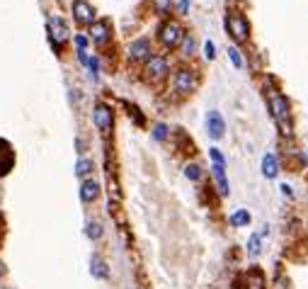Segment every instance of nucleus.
Returning a JSON list of instances; mask_svg holds the SVG:
<instances>
[{"label": "nucleus", "mask_w": 308, "mask_h": 289, "mask_svg": "<svg viewBox=\"0 0 308 289\" xmlns=\"http://www.w3.org/2000/svg\"><path fill=\"white\" fill-rule=\"evenodd\" d=\"M12 168H15V148L10 146V141L0 139V178H5Z\"/></svg>", "instance_id": "nucleus-5"}, {"label": "nucleus", "mask_w": 308, "mask_h": 289, "mask_svg": "<svg viewBox=\"0 0 308 289\" xmlns=\"http://www.w3.org/2000/svg\"><path fill=\"white\" fill-rule=\"evenodd\" d=\"M185 175L189 178V180H201V168L192 163V165H187L185 168Z\"/></svg>", "instance_id": "nucleus-21"}, {"label": "nucleus", "mask_w": 308, "mask_h": 289, "mask_svg": "<svg viewBox=\"0 0 308 289\" xmlns=\"http://www.w3.org/2000/svg\"><path fill=\"white\" fill-rule=\"evenodd\" d=\"M75 44H78V51H85V44H88V39H85L83 34H78V37H75Z\"/></svg>", "instance_id": "nucleus-27"}, {"label": "nucleus", "mask_w": 308, "mask_h": 289, "mask_svg": "<svg viewBox=\"0 0 308 289\" xmlns=\"http://www.w3.org/2000/svg\"><path fill=\"white\" fill-rule=\"evenodd\" d=\"M194 85H197V78H194L192 71L180 68V71L175 73V88H177V92H192Z\"/></svg>", "instance_id": "nucleus-8"}, {"label": "nucleus", "mask_w": 308, "mask_h": 289, "mask_svg": "<svg viewBox=\"0 0 308 289\" xmlns=\"http://www.w3.org/2000/svg\"><path fill=\"white\" fill-rule=\"evenodd\" d=\"M260 250H262V236H252V238H250V248H247L250 258L260 255Z\"/></svg>", "instance_id": "nucleus-20"}, {"label": "nucleus", "mask_w": 308, "mask_h": 289, "mask_svg": "<svg viewBox=\"0 0 308 289\" xmlns=\"http://www.w3.org/2000/svg\"><path fill=\"white\" fill-rule=\"evenodd\" d=\"M250 223V214L245 209H238L233 217H231V226H247Z\"/></svg>", "instance_id": "nucleus-18"}, {"label": "nucleus", "mask_w": 308, "mask_h": 289, "mask_svg": "<svg viewBox=\"0 0 308 289\" xmlns=\"http://www.w3.org/2000/svg\"><path fill=\"white\" fill-rule=\"evenodd\" d=\"M85 233H88V238L97 241V238L102 236V226H100L97 221H90V223H88V228H85Z\"/></svg>", "instance_id": "nucleus-19"}, {"label": "nucleus", "mask_w": 308, "mask_h": 289, "mask_svg": "<svg viewBox=\"0 0 308 289\" xmlns=\"http://www.w3.org/2000/svg\"><path fill=\"white\" fill-rule=\"evenodd\" d=\"M92 119H95V127L100 129V132H110L112 129V124H114V114H112V110L107 107V105H97L95 107V112H92Z\"/></svg>", "instance_id": "nucleus-4"}, {"label": "nucleus", "mask_w": 308, "mask_h": 289, "mask_svg": "<svg viewBox=\"0 0 308 289\" xmlns=\"http://www.w3.org/2000/svg\"><path fill=\"white\" fill-rule=\"evenodd\" d=\"M168 136V127L165 124H158L155 129H153V139H158V141H163Z\"/></svg>", "instance_id": "nucleus-24"}, {"label": "nucleus", "mask_w": 308, "mask_h": 289, "mask_svg": "<svg viewBox=\"0 0 308 289\" xmlns=\"http://www.w3.org/2000/svg\"><path fill=\"white\" fill-rule=\"evenodd\" d=\"M204 56H206V59H214V56H216V51H214V44H211V42H206V44H204Z\"/></svg>", "instance_id": "nucleus-26"}, {"label": "nucleus", "mask_w": 308, "mask_h": 289, "mask_svg": "<svg viewBox=\"0 0 308 289\" xmlns=\"http://www.w3.org/2000/svg\"><path fill=\"white\" fill-rule=\"evenodd\" d=\"M262 173H264V178H277V173H279V163H277V158H274L272 153L264 156V160H262Z\"/></svg>", "instance_id": "nucleus-15"}, {"label": "nucleus", "mask_w": 308, "mask_h": 289, "mask_svg": "<svg viewBox=\"0 0 308 289\" xmlns=\"http://www.w3.org/2000/svg\"><path fill=\"white\" fill-rule=\"evenodd\" d=\"M272 114L277 119V124L282 127V132L289 136L291 134V110H289V100L284 95H272Z\"/></svg>", "instance_id": "nucleus-1"}, {"label": "nucleus", "mask_w": 308, "mask_h": 289, "mask_svg": "<svg viewBox=\"0 0 308 289\" xmlns=\"http://www.w3.org/2000/svg\"><path fill=\"white\" fill-rule=\"evenodd\" d=\"M49 32H51V39H54L56 46H61L63 42L68 39V24L63 22L61 17H56V15L49 20Z\"/></svg>", "instance_id": "nucleus-6"}, {"label": "nucleus", "mask_w": 308, "mask_h": 289, "mask_svg": "<svg viewBox=\"0 0 308 289\" xmlns=\"http://www.w3.org/2000/svg\"><path fill=\"white\" fill-rule=\"evenodd\" d=\"M146 71H148L151 78H163V75L168 73V61H165V59H160V56H155V59H151V61H148Z\"/></svg>", "instance_id": "nucleus-12"}, {"label": "nucleus", "mask_w": 308, "mask_h": 289, "mask_svg": "<svg viewBox=\"0 0 308 289\" xmlns=\"http://www.w3.org/2000/svg\"><path fill=\"white\" fill-rule=\"evenodd\" d=\"M214 178H216V185H219V192L221 197L228 195V180H226V165H214Z\"/></svg>", "instance_id": "nucleus-14"}, {"label": "nucleus", "mask_w": 308, "mask_h": 289, "mask_svg": "<svg viewBox=\"0 0 308 289\" xmlns=\"http://www.w3.org/2000/svg\"><path fill=\"white\" fill-rule=\"evenodd\" d=\"M90 34H92V39H95L97 44L107 42V37H110V27H107V22H105V20H102V22H92Z\"/></svg>", "instance_id": "nucleus-13"}, {"label": "nucleus", "mask_w": 308, "mask_h": 289, "mask_svg": "<svg viewBox=\"0 0 308 289\" xmlns=\"http://www.w3.org/2000/svg\"><path fill=\"white\" fill-rule=\"evenodd\" d=\"M148 54H151V44H148V39H136V42L131 44V49H129V56H131L133 61L148 59Z\"/></svg>", "instance_id": "nucleus-10"}, {"label": "nucleus", "mask_w": 308, "mask_h": 289, "mask_svg": "<svg viewBox=\"0 0 308 289\" xmlns=\"http://www.w3.org/2000/svg\"><path fill=\"white\" fill-rule=\"evenodd\" d=\"M90 272H92V277H97V280H105L110 272H107V265L100 260V258H92V265H90Z\"/></svg>", "instance_id": "nucleus-16"}, {"label": "nucleus", "mask_w": 308, "mask_h": 289, "mask_svg": "<svg viewBox=\"0 0 308 289\" xmlns=\"http://www.w3.org/2000/svg\"><path fill=\"white\" fill-rule=\"evenodd\" d=\"M158 37H160V42H163L165 46H177V44L182 42V27H180L177 22H165V24L160 27Z\"/></svg>", "instance_id": "nucleus-3"}, {"label": "nucleus", "mask_w": 308, "mask_h": 289, "mask_svg": "<svg viewBox=\"0 0 308 289\" xmlns=\"http://www.w3.org/2000/svg\"><path fill=\"white\" fill-rule=\"evenodd\" d=\"M209 156H211L214 165H226V158H223V153H221L219 148H211V151H209Z\"/></svg>", "instance_id": "nucleus-22"}, {"label": "nucleus", "mask_w": 308, "mask_h": 289, "mask_svg": "<svg viewBox=\"0 0 308 289\" xmlns=\"http://www.w3.org/2000/svg\"><path fill=\"white\" fill-rule=\"evenodd\" d=\"M187 7H189V0H180V2H177V10H180L182 15L187 12Z\"/></svg>", "instance_id": "nucleus-29"}, {"label": "nucleus", "mask_w": 308, "mask_h": 289, "mask_svg": "<svg viewBox=\"0 0 308 289\" xmlns=\"http://www.w3.org/2000/svg\"><path fill=\"white\" fill-rule=\"evenodd\" d=\"M97 195H100V185H97L95 180H85L83 187H80V200H83L85 204H90V202L97 200Z\"/></svg>", "instance_id": "nucleus-11"}, {"label": "nucleus", "mask_w": 308, "mask_h": 289, "mask_svg": "<svg viewBox=\"0 0 308 289\" xmlns=\"http://www.w3.org/2000/svg\"><path fill=\"white\" fill-rule=\"evenodd\" d=\"M2 275H5V270H2V265H0V280H2Z\"/></svg>", "instance_id": "nucleus-30"}, {"label": "nucleus", "mask_w": 308, "mask_h": 289, "mask_svg": "<svg viewBox=\"0 0 308 289\" xmlns=\"http://www.w3.org/2000/svg\"><path fill=\"white\" fill-rule=\"evenodd\" d=\"M206 129H209V136L211 139H221L223 132H226V122L219 112H209L206 114Z\"/></svg>", "instance_id": "nucleus-7"}, {"label": "nucleus", "mask_w": 308, "mask_h": 289, "mask_svg": "<svg viewBox=\"0 0 308 289\" xmlns=\"http://www.w3.org/2000/svg\"><path fill=\"white\" fill-rule=\"evenodd\" d=\"M228 56H231V61H233L236 68H243V56L238 54V49H228Z\"/></svg>", "instance_id": "nucleus-23"}, {"label": "nucleus", "mask_w": 308, "mask_h": 289, "mask_svg": "<svg viewBox=\"0 0 308 289\" xmlns=\"http://www.w3.org/2000/svg\"><path fill=\"white\" fill-rule=\"evenodd\" d=\"M92 168H95V165H92V160L80 158V160H78V165H75V175H78V178H85V175H90V173H92Z\"/></svg>", "instance_id": "nucleus-17"}, {"label": "nucleus", "mask_w": 308, "mask_h": 289, "mask_svg": "<svg viewBox=\"0 0 308 289\" xmlns=\"http://www.w3.org/2000/svg\"><path fill=\"white\" fill-rule=\"evenodd\" d=\"M73 15H75V20L83 22V24H92V20H95V10H92L88 2H83V0H75V2H73Z\"/></svg>", "instance_id": "nucleus-9"}, {"label": "nucleus", "mask_w": 308, "mask_h": 289, "mask_svg": "<svg viewBox=\"0 0 308 289\" xmlns=\"http://www.w3.org/2000/svg\"><path fill=\"white\" fill-rule=\"evenodd\" d=\"M153 5H155V10H158L160 15L170 12V0H153Z\"/></svg>", "instance_id": "nucleus-25"}, {"label": "nucleus", "mask_w": 308, "mask_h": 289, "mask_svg": "<svg viewBox=\"0 0 308 289\" xmlns=\"http://www.w3.org/2000/svg\"><path fill=\"white\" fill-rule=\"evenodd\" d=\"M226 27H228V32H231V37L236 39V42H245L247 34H250V27H247V20L243 15H228L226 17Z\"/></svg>", "instance_id": "nucleus-2"}, {"label": "nucleus", "mask_w": 308, "mask_h": 289, "mask_svg": "<svg viewBox=\"0 0 308 289\" xmlns=\"http://www.w3.org/2000/svg\"><path fill=\"white\" fill-rule=\"evenodd\" d=\"M185 54L189 56V54H194V42H192V37H187L185 39Z\"/></svg>", "instance_id": "nucleus-28"}]
</instances>
